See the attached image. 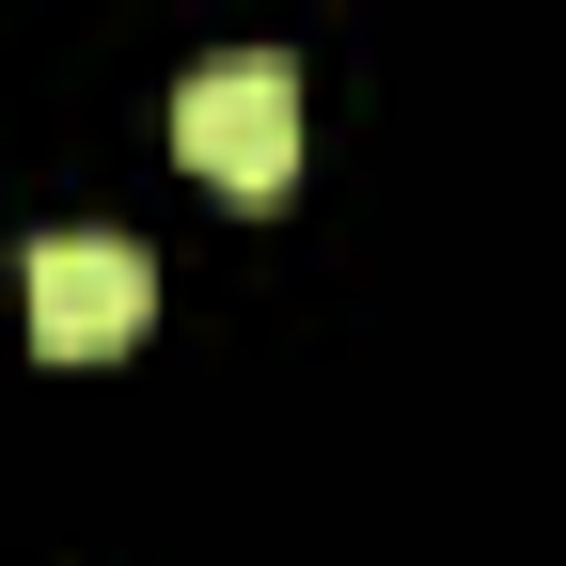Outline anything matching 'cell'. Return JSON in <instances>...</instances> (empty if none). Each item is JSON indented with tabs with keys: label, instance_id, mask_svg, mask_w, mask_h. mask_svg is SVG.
<instances>
[{
	"label": "cell",
	"instance_id": "cell-1",
	"mask_svg": "<svg viewBox=\"0 0 566 566\" xmlns=\"http://www.w3.org/2000/svg\"><path fill=\"white\" fill-rule=\"evenodd\" d=\"M174 158L205 189H237V205H283V189H300V80H283V48L205 63V80L174 95Z\"/></svg>",
	"mask_w": 566,
	"mask_h": 566
},
{
	"label": "cell",
	"instance_id": "cell-2",
	"mask_svg": "<svg viewBox=\"0 0 566 566\" xmlns=\"http://www.w3.org/2000/svg\"><path fill=\"white\" fill-rule=\"evenodd\" d=\"M17 315L48 363H111V346H142V315H158V268H142V237H95V221H63L17 252Z\"/></svg>",
	"mask_w": 566,
	"mask_h": 566
}]
</instances>
